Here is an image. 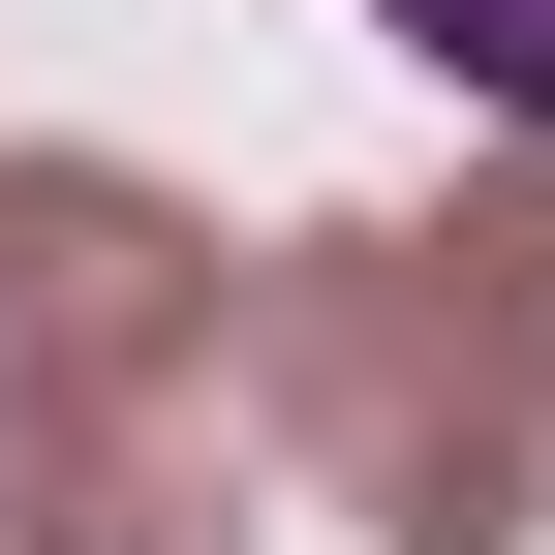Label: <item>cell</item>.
I'll return each instance as SVG.
<instances>
[{
  "label": "cell",
  "instance_id": "6da1fadb",
  "mask_svg": "<svg viewBox=\"0 0 555 555\" xmlns=\"http://www.w3.org/2000/svg\"><path fill=\"white\" fill-rule=\"evenodd\" d=\"M247 371H278V433L339 463L371 555H525V463H555V433L463 371V309H433L401 247H278V278H247Z\"/></svg>",
  "mask_w": 555,
  "mask_h": 555
},
{
  "label": "cell",
  "instance_id": "7a4b0ae2",
  "mask_svg": "<svg viewBox=\"0 0 555 555\" xmlns=\"http://www.w3.org/2000/svg\"><path fill=\"white\" fill-rule=\"evenodd\" d=\"M217 309H247V278L185 247L155 185L0 155V401H185V371H217Z\"/></svg>",
  "mask_w": 555,
  "mask_h": 555
},
{
  "label": "cell",
  "instance_id": "3957f363",
  "mask_svg": "<svg viewBox=\"0 0 555 555\" xmlns=\"http://www.w3.org/2000/svg\"><path fill=\"white\" fill-rule=\"evenodd\" d=\"M0 555H217L185 401H0Z\"/></svg>",
  "mask_w": 555,
  "mask_h": 555
},
{
  "label": "cell",
  "instance_id": "277c9868",
  "mask_svg": "<svg viewBox=\"0 0 555 555\" xmlns=\"http://www.w3.org/2000/svg\"><path fill=\"white\" fill-rule=\"evenodd\" d=\"M401 278H433V309H463V371H494L525 433H555V155H525V185H463V217L401 247Z\"/></svg>",
  "mask_w": 555,
  "mask_h": 555
},
{
  "label": "cell",
  "instance_id": "5b68a950",
  "mask_svg": "<svg viewBox=\"0 0 555 555\" xmlns=\"http://www.w3.org/2000/svg\"><path fill=\"white\" fill-rule=\"evenodd\" d=\"M371 31H401V62H463L494 124H555V0H371Z\"/></svg>",
  "mask_w": 555,
  "mask_h": 555
}]
</instances>
